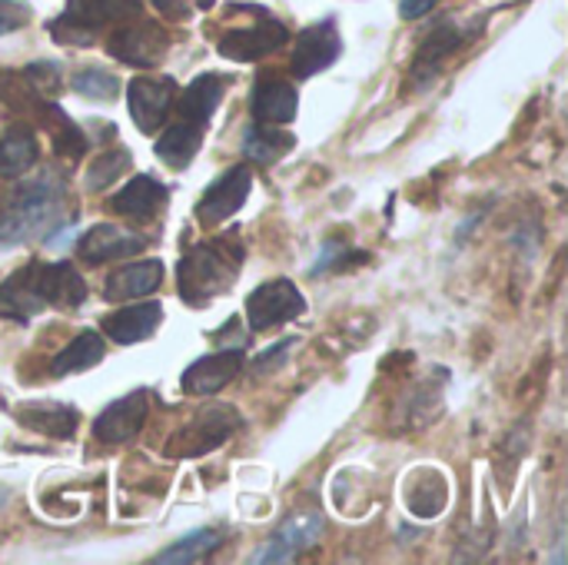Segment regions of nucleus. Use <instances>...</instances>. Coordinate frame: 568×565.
Masks as SVG:
<instances>
[{
    "mask_svg": "<svg viewBox=\"0 0 568 565\" xmlns=\"http://www.w3.org/2000/svg\"><path fill=\"white\" fill-rule=\"evenodd\" d=\"M67 213V183L57 173L30 176L13 190L10 216L0 223V246H17L23 240L43 236Z\"/></svg>",
    "mask_w": 568,
    "mask_h": 565,
    "instance_id": "f257e3e1",
    "label": "nucleus"
},
{
    "mask_svg": "<svg viewBox=\"0 0 568 565\" xmlns=\"http://www.w3.org/2000/svg\"><path fill=\"white\" fill-rule=\"evenodd\" d=\"M240 263H243V246L236 240H210L193 246L176 266L180 296L190 306H206L213 296L233 286Z\"/></svg>",
    "mask_w": 568,
    "mask_h": 565,
    "instance_id": "f03ea898",
    "label": "nucleus"
},
{
    "mask_svg": "<svg viewBox=\"0 0 568 565\" xmlns=\"http://www.w3.org/2000/svg\"><path fill=\"white\" fill-rule=\"evenodd\" d=\"M143 13V0H67V10L50 23L57 43L90 47L97 30L106 23L133 20Z\"/></svg>",
    "mask_w": 568,
    "mask_h": 565,
    "instance_id": "7ed1b4c3",
    "label": "nucleus"
},
{
    "mask_svg": "<svg viewBox=\"0 0 568 565\" xmlns=\"http://www.w3.org/2000/svg\"><path fill=\"white\" fill-rule=\"evenodd\" d=\"M240 426H243V416L233 406H210L170 436L166 456H176V460L206 456V453L220 450Z\"/></svg>",
    "mask_w": 568,
    "mask_h": 565,
    "instance_id": "20e7f679",
    "label": "nucleus"
},
{
    "mask_svg": "<svg viewBox=\"0 0 568 565\" xmlns=\"http://www.w3.org/2000/svg\"><path fill=\"white\" fill-rule=\"evenodd\" d=\"M306 313V296L293 280H270L246 296V323L253 333L276 330Z\"/></svg>",
    "mask_w": 568,
    "mask_h": 565,
    "instance_id": "39448f33",
    "label": "nucleus"
},
{
    "mask_svg": "<svg viewBox=\"0 0 568 565\" xmlns=\"http://www.w3.org/2000/svg\"><path fill=\"white\" fill-rule=\"evenodd\" d=\"M260 17L250 23V27H236V30H226L220 37V53L226 60H236V63H253V60H263L270 53H276L280 47L290 43V30L283 20L270 17L266 10H256Z\"/></svg>",
    "mask_w": 568,
    "mask_h": 565,
    "instance_id": "423d86ee",
    "label": "nucleus"
},
{
    "mask_svg": "<svg viewBox=\"0 0 568 565\" xmlns=\"http://www.w3.org/2000/svg\"><path fill=\"white\" fill-rule=\"evenodd\" d=\"M106 50L120 63H130V67H156L166 57V50H170V37H166V30L160 23L136 20L133 17V23H123V27H116L110 33Z\"/></svg>",
    "mask_w": 568,
    "mask_h": 565,
    "instance_id": "0eeeda50",
    "label": "nucleus"
},
{
    "mask_svg": "<svg viewBox=\"0 0 568 565\" xmlns=\"http://www.w3.org/2000/svg\"><path fill=\"white\" fill-rule=\"evenodd\" d=\"M253 190V170L250 167H230L216 183L206 186V193L196 203V220L203 226H220L230 220L250 196Z\"/></svg>",
    "mask_w": 568,
    "mask_h": 565,
    "instance_id": "6e6552de",
    "label": "nucleus"
},
{
    "mask_svg": "<svg viewBox=\"0 0 568 565\" xmlns=\"http://www.w3.org/2000/svg\"><path fill=\"white\" fill-rule=\"evenodd\" d=\"M146 413H150V393L146 390H133L126 393L123 400L110 403L97 423H93V436L106 446H116V443H130L140 436L143 423H146Z\"/></svg>",
    "mask_w": 568,
    "mask_h": 565,
    "instance_id": "1a4fd4ad",
    "label": "nucleus"
},
{
    "mask_svg": "<svg viewBox=\"0 0 568 565\" xmlns=\"http://www.w3.org/2000/svg\"><path fill=\"white\" fill-rule=\"evenodd\" d=\"M176 97V83L170 77H136L126 87L130 113L140 127V133H156L160 123L166 120L170 107Z\"/></svg>",
    "mask_w": 568,
    "mask_h": 565,
    "instance_id": "9d476101",
    "label": "nucleus"
},
{
    "mask_svg": "<svg viewBox=\"0 0 568 565\" xmlns=\"http://www.w3.org/2000/svg\"><path fill=\"white\" fill-rule=\"evenodd\" d=\"M339 50H343V40H339V30H336V20L326 17L313 27H306L296 40V50H293V73L296 77H313L320 70H326L329 63L339 60Z\"/></svg>",
    "mask_w": 568,
    "mask_h": 565,
    "instance_id": "9b49d317",
    "label": "nucleus"
},
{
    "mask_svg": "<svg viewBox=\"0 0 568 565\" xmlns=\"http://www.w3.org/2000/svg\"><path fill=\"white\" fill-rule=\"evenodd\" d=\"M320 536H323L320 516H293L253 553V563H290L300 549L316 546Z\"/></svg>",
    "mask_w": 568,
    "mask_h": 565,
    "instance_id": "f8f14e48",
    "label": "nucleus"
},
{
    "mask_svg": "<svg viewBox=\"0 0 568 565\" xmlns=\"http://www.w3.org/2000/svg\"><path fill=\"white\" fill-rule=\"evenodd\" d=\"M243 363H246L243 350H220V353L203 356V360H196L193 366H186L180 386H183L186 396H210V393H220V390L240 373Z\"/></svg>",
    "mask_w": 568,
    "mask_h": 565,
    "instance_id": "ddd939ff",
    "label": "nucleus"
},
{
    "mask_svg": "<svg viewBox=\"0 0 568 565\" xmlns=\"http://www.w3.org/2000/svg\"><path fill=\"white\" fill-rule=\"evenodd\" d=\"M33 283L43 306L73 310L87 300V283L70 263H33Z\"/></svg>",
    "mask_w": 568,
    "mask_h": 565,
    "instance_id": "4468645a",
    "label": "nucleus"
},
{
    "mask_svg": "<svg viewBox=\"0 0 568 565\" xmlns=\"http://www.w3.org/2000/svg\"><path fill=\"white\" fill-rule=\"evenodd\" d=\"M146 246V236L143 233H133V230H123V226H113V223H97L90 226L77 250L87 263H106V260H116V256H133Z\"/></svg>",
    "mask_w": 568,
    "mask_h": 565,
    "instance_id": "2eb2a0df",
    "label": "nucleus"
},
{
    "mask_svg": "<svg viewBox=\"0 0 568 565\" xmlns=\"http://www.w3.org/2000/svg\"><path fill=\"white\" fill-rule=\"evenodd\" d=\"M479 27H483V20H476L473 27L456 23V20H443V23L423 40L419 57H416V63H413V73H416V77H436V73H439V63H443L453 50L466 47V43L479 33Z\"/></svg>",
    "mask_w": 568,
    "mask_h": 565,
    "instance_id": "dca6fc26",
    "label": "nucleus"
},
{
    "mask_svg": "<svg viewBox=\"0 0 568 565\" xmlns=\"http://www.w3.org/2000/svg\"><path fill=\"white\" fill-rule=\"evenodd\" d=\"M17 423L40 433V436H50V440H70L77 433V423H80V413L67 403H50V400H37V403H20L13 410Z\"/></svg>",
    "mask_w": 568,
    "mask_h": 565,
    "instance_id": "f3484780",
    "label": "nucleus"
},
{
    "mask_svg": "<svg viewBox=\"0 0 568 565\" xmlns=\"http://www.w3.org/2000/svg\"><path fill=\"white\" fill-rule=\"evenodd\" d=\"M166 196H170V190L156 180V176H133L113 200H110V210L116 213V216H126V220H140V223H146V220H153L156 213H160V206L166 203Z\"/></svg>",
    "mask_w": 568,
    "mask_h": 565,
    "instance_id": "a211bd4d",
    "label": "nucleus"
},
{
    "mask_svg": "<svg viewBox=\"0 0 568 565\" xmlns=\"http://www.w3.org/2000/svg\"><path fill=\"white\" fill-rule=\"evenodd\" d=\"M163 323V306L146 300V303H136V306H126V310H116L113 316L103 320V333L120 343V346H130V343H140V340H150Z\"/></svg>",
    "mask_w": 568,
    "mask_h": 565,
    "instance_id": "6ab92c4d",
    "label": "nucleus"
},
{
    "mask_svg": "<svg viewBox=\"0 0 568 565\" xmlns=\"http://www.w3.org/2000/svg\"><path fill=\"white\" fill-rule=\"evenodd\" d=\"M300 110L296 87L286 80H260L253 90V120L260 127H286Z\"/></svg>",
    "mask_w": 568,
    "mask_h": 565,
    "instance_id": "aec40b11",
    "label": "nucleus"
},
{
    "mask_svg": "<svg viewBox=\"0 0 568 565\" xmlns=\"http://www.w3.org/2000/svg\"><path fill=\"white\" fill-rule=\"evenodd\" d=\"M163 283V263L160 260H140L130 266H120L110 280L103 296L110 303H123V300H143L150 293H156Z\"/></svg>",
    "mask_w": 568,
    "mask_h": 565,
    "instance_id": "412c9836",
    "label": "nucleus"
},
{
    "mask_svg": "<svg viewBox=\"0 0 568 565\" xmlns=\"http://www.w3.org/2000/svg\"><path fill=\"white\" fill-rule=\"evenodd\" d=\"M47 306L37 293V283H33V263H27L23 270H17L13 276H7L0 283V313L3 316H13L20 323L40 316Z\"/></svg>",
    "mask_w": 568,
    "mask_h": 565,
    "instance_id": "4be33fe9",
    "label": "nucleus"
},
{
    "mask_svg": "<svg viewBox=\"0 0 568 565\" xmlns=\"http://www.w3.org/2000/svg\"><path fill=\"white\" fill-rule=\"evenodd\" d=\"M226 87H230V80H226V77H220V73H200V77H196L183 93H180L176 107H180V113H183L186 120H193V123H206V120L216 113V107H220V100H223Z\"/></svg>",
    "mask_w": 568,
    "mask_h": 565,
    "instance_id": "5701e85b",
    "label": "nucleus"
},
{
    "mask_svg": "<svg viewBox=\"0 0 568 565\" xmlns=\"http://www.w3.org/2000/svg\"><path fill=\"white\" fill-rule=\"evenodd\" d=\"M200 143H203V130L193 120L190 123H173L166 133H160L156 157L170 170H186L193 163V157L200 153Z\"/></svg>",
    "mask_w": 568,
    "mask_h": 565,
    "instance_id": "b1692460",
    "label": "nucleus"
},
{
    "mask_svg": "<svg viewBox=\"0 0 568 565\" xmlns=\"http://www.w3.org/2000/svg\"><path fill=\"white\" fill-rule=\"evenodd\" d=\"M446 500H449L446 480L433 470H423L413 483H406V506L419 519H436L446 509Z\"/></svg>",
    "mask_w": 568,
    "mask_h": 565,
    "instance_id": "393cba45",
    "label": "nucleus"
},
{
    "mask_svg": "<svg viewBox=\"0 0 568 565\" xmlns=\"http://www.w3.org/2000/svg\"><path fill=\"white\" fill-rule=\"evenodd\" d=\"M103 360V336L93 330H83L73 336V343L67 350H60L50 363L53 376H70V373H83L90 366H97Z\"/></svg>",
    "mask_w": 568,
    "mask_h": 565,
    "instance_id": "a878e982",
    "label": "nucleus"
},
{
    "mask_svg": "<svg viewBox=\"0 0 568 565\" xmlns=\"http://www.w3.org/2000/svg\"><path fill=\"white\" fill-rule=\"evenodd\" d=\"M130 163H133V157H130L126 147H106V150H100V153L90 160V167H87V173H83V186H87L90 193H103L106 186H113V183L130 170Z\"/></svg>",
    "mask_w": 568,
    "mask_h": 565,
    "instance_id": "bb28decb",
    "label": "nucleus"
},
{
    "mask_svg": "<svg viewBox=\"0 0 568 565\" xmlns=\"http://www.w3.org/2000/svg\"><path fill=\"white\" fill-rule=\"evenodd\" d=\"M37 163V137L27 127H13L0 140V176H20Z\"/></svg>",
    "mask_w": 568,
    "mask_h": 565,
    "instance_id": "cd10ccee",
    "label": "nucleus"
},
{
    "mask_svg": "<svg viewBox=\"0 0 568 565\" xmlns=\"http://www.w3.org/2000/svg\"><path fill=\"white\" fill-rule=\"evenodd\" d=\"M293 133H286L283 127H256L246 133L243 140V153L250 163H260V167H270L276 163L286 150H293Z\"/></svg>",
    "mask_w": 568,
    "mask_h": 565,
    "instance_id": "c85d7f7f",
    "label": "nucleus"
},
{
    "mask_svg": "<svg viewBox=\"0 0 568 565\" xmlns=\"http://www.w3.org/2000/svg\"><path fill=\"white\" fill-rule=\"evenodd\" d=\"M223 543L220 529H196L190 536H183L180 543H173L166 553H160L153 563L156 565H186V563H203L206 556L216 553V546Z\"/></svg>",
    "mask_w": 568,
    "mask_h": 565,
    "instance_id": "c756f323",
    "label": "nucleus"
},
{
    "mask_svg": "<svg viewBox=\"0 0 568 565\" xmlns=\"http://www.w3.org/2000/svg\"><path fill=\"white\" fill-rule=\"evenodd\" d=\"M70 87H73V93H80V97H87V100L110 103V100H116V93H120V77L110 73V70H103V67H83V70L73 73Z\"/></svg>",
    "mask_w": 568,
    "mask_h": 565,
    "instance_id": "7c9ffc66",
    "label": "nucleus"
},
{
    "mask_svg": "<svg viewBox=\"0 0 568 565\" xmlns=\"http://www.w3.org/2000/svg\"><path fill=\"white\" fill-rule=\"evenodd\" d=\"M27 87L37 93V97H53L57 87H60V73H57V63H30L23 73Z\"/></svg>",
    "mask_w": 568,
    "mask_h": 565,
    "instance_id": "2f4dec72",
    "label": "nucleus"
},
{
    "mask_svg": "<svg viewBox=\"0 0 568 565\" xmlns=\"http://www.w3.org/2000/svg\"><path fill=\"white\" fill-rule=\"evenodd\" d=\"M30 23V7L23 0H0V37Z\"/></svg>",
    "mask_w": 568,
    "mask_h": 565,
    "instance_id": "473e14b6",
    "label": "nucleus"
},
{
    "mask_svg": "<svg viewBox=\"0 0 568 565\" xmlns=\"http://www.w3.org/2000/svg\"><path fill=\"white\" fill-rule=\"evenodd\" d=\"M293 346H296V340H293V336H286L280 346H270L266 353H260V356L253 360V373H256V376H263V373H270V370L283 366V363H286V353H290Z\"/></svg>",
    "mask_w": 568,
    "mask_h": 565,
    "instance_id": "72a5a7b5",
    "label": "nucleus"
},
{
    "mask_svg": "<svg viewBox=\"0 0 568 565\" xmlns=\"http://www.w3.org/2000/svg\"><path fill=\"white\" fill-rule=\"evenodd\" d=\"M436 3H439V0H403V3H399V13H403L406 20H416V17H426Z\"/></svg>",
    "mask_w": 568,
    "mask_h": 565,
    "instance_id": "f704fd0d",
    "label": "nucleus"
},
{
    "mask_svg": "<svg viewBox=\"0 0 568 565\" xmlns=\"http://www.w3.org/2000/svg\"><path fill=\"white\" fill-rule=\"evenodd\" d=\"M163 17H173V20H180V17H186L190 13V0H150Z\"/></svg>",
    "mask_w": 568,
    "mask_h": 565,
    "instance_id": "c9c22d12",
    "label": "nucleus"
},
{
    "mask_svg": "<svg viewBox=\"0 0 568 565\" xmlns=\"http://www.w3.org/2000/svg\"><path fill=\"white\" fill-rule=\"evenodd\" d=\"M70 236H73V233H70V226H67L63 233H57V236H50L47 243H50V246H67V243H70Z\"/></svg>",
    "mask_w": 568,
    "mask_h": 565,
    "instance_id": "e433bc0d",
    "label": "nucleus"
}]
</instances>
